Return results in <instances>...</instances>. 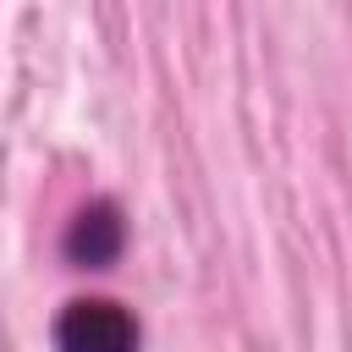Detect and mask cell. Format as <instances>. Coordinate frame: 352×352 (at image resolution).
<instances>
[{"mask_svg": "<svg viewBox=\"0 0 352 352\" xmlns=\"http://www.w3.org/2000/svg\"><path fill=\"white\" fill-rule=\"evenodd\" d=\"M121 253H126V214L116 198H88L60 231V258L72 270H110Z\"/></svg>", "mask_w": 352, "mask_h": 352, "instance_id": "2", "label": "cell"}, {"mask_svg": "<svg viewBox=\"0 0 352 352\" xmlns=\"http://www.w3.org/2000/svg\"><path fill=\"white\" fill-rule=\"evenodd\" d=\"M55 352H143V324L116 297H72L50 324Z\"/></svg>", "mask_w": 352, "mask_h": 352, "instance_id": "1", "label": "cell"}]
</instances>
